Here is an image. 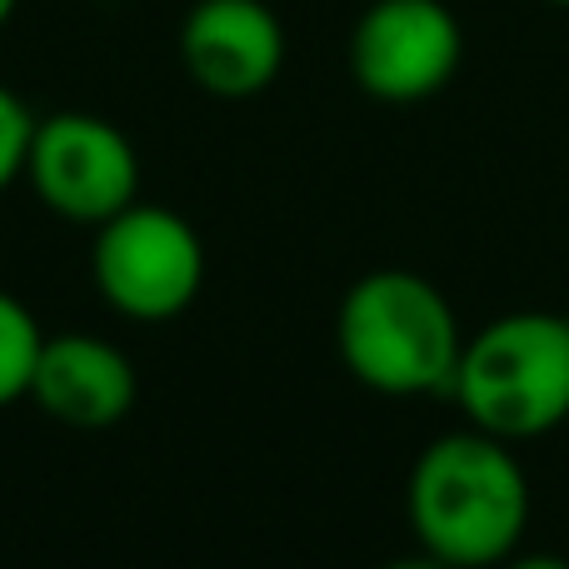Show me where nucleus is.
Returning a JSON list of instances; mask_svg holds the SVG:
<instances>
[{"instance_id": "nucleus-1", "label": "nucleus", "mask_w": 569, "mask_h": 569, "mask_svg": "<svg viewBox=\"0 0 569 569\" xmlns=\"http://www.w3.org/2000/svg\"><path fill=\"white\" fill-rule=\"evenodd\" d=\"M405 510L425 555L450 569H495L530 530V475L510 440L465 425L420 450Z\"/></svg>"}, {"instance_id": "nucleus-10", "label": "nucleus", "mask_w": 569, "mask_h": 569, "mask_svg": "<svg viewBox=\"0 0 569 569\" xmlns=\"http://www.w3.org/2000/svg\"><path fill=\"white\" fill-rule=\"evenodd\" d=\"M30 136H36V116L26 110V100L10 86H0V196L16 180H26V156H30Z\"/></svg>"}, {"instance_id": "nucleus-5", "label": "nucleus", "mask_w": 569, "mask_h": 569, "mask_svg": "<svg viewBox=\"0 0 569 569\" xmlns=\"http://www.w3.org/2000/svg\"><path fill=\"white\" fill-rule=\"evenodd\" d=\"M26 186L50 216L70 226H106L126 206H136L140 156L120 126L90 110H56L36 120L26 156Z\"/></svg>"}, {"instance_id": "nucleus-7", "label": "nucleus", "mask_w": 569, "mask_h": 569, "mask_svg": "<svg viewBox=\"0 0 569 569\" xmlns=\"http://www.w3.org/2000/svg\"><path fill=\"white\" fill-rule=\"evenodd\" d=\"M180 70L216 100H256L284 70V26L266 0H196L180 20Z\"/></svg>"}, {"instance_id": "nucleus-2", "label": "nucleus", "mask_w": 569, "mask_h": 569, "mask_svg": "<svg viewBox=\"0 0 569 569\" xmlns=\"http://www.w3.org/2000/svg\"><path fill=\"white\" fill-rule=\"evenodd\" d=\"M335 350L365 390L415 400L450 395L465 330L440 284L415 270H370L335 310Z\"/></svg>"}, {"instance_id": "nucleus-14", "label": "nucleus", "mask_w": 569, "mask_h": 569, "mask_svg": "<svg viewBox=\"0 0 569 569\" xmlns=\"http://www.w3.org/2000/svg\"><path fill=\"white\" fill-rule=\"evenodd\" d=\"M545 6H555V10H569V0H545Z\"/></svg>"}, {"instance_id": "nucleus-12", "label": "nucleus", "mask_w": 569, "mask_h": 569, "mask_svg": "<svg viewBox=\"0 0 569 569\" xmlns=\"http://www.w3.org/2000/svg\"><path fill=\"white\" fill-rule=\"evenodd\" d=\"M380 569H450V565L420 550V555H405V560H390V565H380Z\"/></svg>"}, {"instance_id": "nucleus-11", "label": "nucleus", "mask_w": 569, "mask_h": 569, "mask_svg": "<svg viewBox=\"0 0 569 569\" xmlns=\"http://www.w3.org/2000/svg\"><path fill=\"white\" fill-rule=\"evenodd\" d=\"M500 569H569V560H560V555H520L515 550Z\"/></svg>"}, {"instance_id": "nucleus-3", "label": "nucleus", "mask_w": 569, "mask_h": 569, "mask_svg": "<svg viewBox=\"0 0 569 569\" xmlns=\"http://www.w3.org/2000/svg\"><path fill=\"white\" fill-rule=\"evenodd\" d=\"M455 405L495 440H540L569 420V315L510 310L465 335Z\"/></svg>"}, {"instance_id": "nucleus-6", "label": "nucleus", "mask_w": 569, "mask_h": 569, "mask_svg": "<svg viewBox=\"0 0 569 569\" xmlns=\"http://www.w3.org/2000/svg\"><path fill=\"white\" fill-rule=\"evenodd\" d=\"M465 60V30L445 0H370L350 30V76L380 106L440 96Z\"/></svg>"}, {"instance_id": "nucleus-8", "label": "nucleus", "mask_w": 569, "mask_h": 569, "mask_svg": "<svg viewBox=\"0 0 569 569\" xmlns=\"http://www.w3.org/2000/svg\"><path fill=\"white\" fill-rule=\"evenodd\" d=\"M136 365L126 350L86 330L70 335H46L40 345L36 375H30V395L40 410L66 430H116L130 410H136Z\"/></svg>"}, {"instance_id": "nucleus-4", "label": "nucleus", "mask_w": 569, "mask_h": 569, "mask_svg": "<svg viewBox=\"0 0 569 569\" xmlns=\"http://www.w3.org/2000/svg\"><path fill=\"white\" fill-rule=\"evenodd\" d=\"M90 280L100 300L136 325L186 315L206 284V240L170 206H126L96 226Z\"/></svg>"}, {"instance_id": "nucleus-13", "label": "nucleus", "mask_w": 569, "mask_h": 569, "mask_svg": "<svg viewBox=\"0 0 569 569\" xmlns=\"http://www.w3.org/2000/svg\"><path fill=\"white\" fill-rule=\"evenodd\" d=\"M16 6H20V0H0V30L10 26V16H16Z\"/></svg>"}, {"instance_id": "nucleus-9", "label": "nucleus", "mask_w": 569, "mask_h": 569, "mask_svg": "<svg viewBox=\"0 0 569 569\" xmlns=\"http://www.w3.org/2000/svg\"><path fill=\"white\" fill-rule=\"evenodd\" d=\"M40 345H46V330H40L36 315L26 310V300L0 290V410L30 395V375H36Z\"/></svg>"}]
</instances>
